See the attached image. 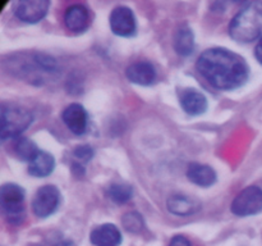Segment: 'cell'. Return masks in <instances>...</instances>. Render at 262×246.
<instances>
[{
    "instance_id": "6da1fadb",
    "label": "cell",
    "mask_w": 262,
    "mask_h": 246,
    "mask_svg": "<svg viewBox=\"0 0 262 246\" xmlns=\"http://www.w3.org/2000/svg\"><path fill=\"white\" fill-rule=\"evenodd\" d=\"M197 69L202 77L220 90L242 86L248 78L250 68L238 54L223 48L209 49L200 55Z\"/></svg>"
},
{
    "instance_id": "7a4b0ae2",
    "label": "cell",
    "mask_w": 262,
    "mask_h": 246,
    "mask_svg": "<svg viewBox=\"0 0 262 246\" xmlns=\"http://www.w3.org/2000/svg\"><path fill=\"white\" fill-rule=\"evenodd\" d=\"M229 33L238 43H251L262 35V3H248L229 26Z\"/></svg>"
},
{
    "instance_id": "3957f363",
    "label": "cell",
    "mask_w": 262,
    "mask_h": 246,
    "mask_svg": "<svg viewBox=\"0 0 262 246\" xmlns=\"http://www.w3.org/2000/svg\"><path fill=\"white\" fill-rule=\"evenodd\" d=\"M32 122L30 112L19 107H3L2 110V137L12 138L22 133Z\"/></svg>"
},
{
    "instance_id": "277c9868",
    "label": "cell",
    "mask_w": 262,
    "mask_h": 246,
    "mask_svg": "<svg viewBox=\"0 0 262 246\" xmlns=\"http://www.w3.org/2000/svg\"><path fill=\"white\" fill-rule=\"evenodd\" d=\"M2 205L4 209L5 214L9 217V220L12 223H19L23 218V201H25V191L22 187H19L15 183H7L3 184L2 192Z\"/></svg>"
},
{
    "instance_id": "5b68a950",
    "label": "cell",
    "mask_w": 262,
    "mask_h": 246,
    "mask_svg": "<svg viewBox=\"0 0 262 246\" xmlns=\"http://www.w3.org/2000/svg\"><path fill=\"white\" fill-rule=\"evenodd\" d=\"M262 210V190L250 186L241 191L232 202V213L238 217H248Z\"/></svg>"
},
{
    "instance_id": "8992f818",
    "label": "cell",
    "mask_w": 262,
    "mask_h": 246,
    "mask_svg": "<svg viewBox=\"0 0 262 246\" xmlns=\"http://www.w3.org/2000/svg\"><path fill=\"white\" fill-rule=\"evenodd\" d=\"M59 199H60V195H59L58 189L55 186L48 184V186L41 187L33 197V213L40 218L49 217L58 208Z\"/></svg>"
},
{
    "instance_id": "52a82bcc",
    "label": "cell",
    "mask_w": 262,
    "mask_h": 246,
    "mask_svg": "<svg viewBox=\"0 0 262 246\" xmlns=\"http://www.w3.org/2000/svg\"><path fill=\"white\" fill-rule=\"evenodd\" d=\"M110 28L118 36L128 37L136 32V18L128 7H117L110 14Z\"/></svg>"
},
{
    "instance_id": "ba28073f",
    "label": "cell",
    "mask_w": 262,
    "mask_h": 246,
    "mask_svg": "<svg viewBox=\"0 0 262 246\" xmlns=\"http://www.w3.org/2000/svg\"><path fill=\"white\" fill-rule=\"evenodd\" d=\"M50 3L45 0H23L14 7V13L18 19L27 23H36L46 15Z\"/></svg>"
},
{
    "instance_id": "9c48e42d",
    "label": "cell",
    "mask_w": 262,
    "mask_h": 246,
    "mask_svg": "<svg viewBox=\"0 0 262 246\" xmlns=\"http://www.w3.org/2000/svg\"><path fill=\"white\" fill-rule=\"evenodd\" d=\"M64 123L67 127L76 135H82L87 130V113L82 105L71 104L64 109L63 114Z\"/></svg>"
},
{
    "instance_id": "30bf717a",
    "label": "cell",
    "mask_w": 262,
    "mask_h": 246,
    "mask_svg": "<svg viewBox=\"0 0 262 246\" xmlns=\"http://www.w3.org/2000/svg\"><path fill=\"white\" fill-rule=\"evenodd\" d=\"M128 79L133 84L148 86L154 84L156 78L155 67L148 61H137V63L130 64L125 71Z\"/></svg>"
},
{
    "instance_id": "8fae6325",
    "label": "cell",
    "mask_w": 262,
    "mask_h": 246,
    "mask_svg": "<svg viewBox=\"0 0 262 246\" xmlns=\"http://www.w3.org/2000/svg\"><path fill=\"white\" fill-rule=\"evenodd\" d=\"M90 238L95 246H119L122 242L120 231L110 223L95 228Z\"/></svg>"
},
{
    "instance_id": "7c38bea8",
    "label": "cell",
    "mask_w": 262,
    "mask_h": 246,
    "mask_svg": "<svg viewBox=\"0 0 262 246\" xmlns=\"http://www.w3.org/2000/svg\"><path fill=\"white\" fill-rule=\"evenodd\" d=\"M89 10L81 4L69 7L64 14V23L69 30L74 31V32H81V31L86 30L89 26Z\"/></svg>"
},
{
    "instance_id": "4fadbf2b",
    "label": "cell",
    "mask_w": 262,
    "mask_h": 246,
    "mask_svg": "<svg viewBox=\"0 0 262 246\" xmlns=\"http://www.w3.org/2000/svg\"><path fill=\"white\" fill-rule=\"evenodd\" d=\"M187 177L189 181L201 187H209L216 182V172L206 164L191 163L187 169Z\"/></svg>"
},
{
    "instance_id": "5bb4252c",
    "label": "cell",
    "mask_w": 262,
    "mask_h": 246,
    "mask_svg": "<svg viewBox=\"0 0 262 246\" xmlns=\"http://www.w3.org/2000/svg\"><path fill=\"white\" fill-rule=\"evenodd\" d=\"M182 108L191 115H200L206 112L207 99L197 90H186L181 96Z\"/></svg>"
},
{
    "instance_id": "9a60e30c",
    "label": "cell",
    "mask_w": 262,
    "mask_h": 246,
    "mask_svg": "<svg viewBox=\"0 0 262 246\" xmlns=\"http://www.w3.org/2000/svg\"><path fill=\"white\" fill-rule=\"evenodd\" d=\"M169 212L173 214L181 215V217H188L193 214L199 209V202L192 197L186 196V195H171L166 201Z\"/></svg>"
},
{
    "instance_id": "2e32d148",
    "label": "cell",
    "mask_w": 262,
    "mask_h": 246,
    "mask_svg": "<svg viewBox=\"0 0 262 246\" xmlns=\"http://www.w3.org/2000/svg\"><path fill=\"white\" fill-rule=\"evenodd\" d=\"M55 159L46 151H38L37 155L30 161L28 172L35 177H46L54 171Z\"/></svg>"
},
{
    "instance_id": "e0dca14e",
    "label": "cell",
    "mask_w": 262,
    "mask_h": 246,
    "mask_svg": "<svg viewBox=\"0 0 262 246\" xmlns=\"http://www.w3.org/2000/svg\"><path fill=\"white\" fill-rule=\"evenodd\" d=\"M194 48V36L191 28L183 26L174 36V49L179 55H189Z\"/></svg>"
},
{
    "instance_id": "ac0fdd59",
    "label": "cell",
    "mask_w": 262,
    "mask_h": 246,
    "mask_svg": "<svg viewBox=\"0 0 262 246\" xmlns=\"http://www.w3.org/2000/svg\"><path fill=\"white\" fill-rule=\"evenodd\" d=\"M109 196L113 201L118 204L127 202L133 196V190L129 184L125 183H114L109 189Z\"/></svg>"
},
{
    "instance_id": "d6986e66",
    "label": "cell",
    "mask_w": 262,
    "mask_h": 246,
    "mask_svg": "<svg viewBox=\"0 0 262 246\" xmlns=\"http://www.w3.org/2000/svg\"><path fill=\"white\" fill-rule=\"evenodd\" d=\"M37 146L35 145V142H32L28 138H20L18 140V142L15 144V153L18 154L20 159L23 160L31 161L36 155L38 154Z\"/></svg>"
},
{
    "instance_id": "ffe728a7",
    "label": "cell",
    "mask_w": 262,
    "mask_h": 246,
    "mask_svg": "<svg viewBox=\"0 0 262 246\" xmlns=\"http://www.w3.org/2000/svg\"><path fill=\"white\" fill-rule=\"evenodd\" d=\"M123 224L130 232H137V231H140L142 228L143 220L138 213H128L123 218Z\"/></svg>"
},
{
    "instance_id": "44dd1931",
    "label": "cell",
    "mask_w": 262,
    "mask_h": 246,
    "mask_svg": "<svg viewBox=\"0 0 262 246\" xmlns=\"http://www.w3.org/2000/svg\"><path fill=\"white\" fill-rule=\"evenodd\" d=\"M74 155H76L77 158L82 159V160H89V159L94 155V151H92V149L89 148V146H79V148H77L76 151H74Z\"/></svg>"
},
{
    "instance_id": "7402d4cb",
    "label": "cell",
    "mask_w": 262,
    "mask_h": 246,
    "mask_svg": "<svg viewBox=\"0 0 262 246\" xmlns=\"http://www.w3.org/2000/svg\"><path fill=\"white\" fill-rule=\"evenodd\" d=\"M169 246H192L189 242L188 238H186L184 236H176V237L171 238Z\"/></svg>"
},
{
    "instance_id": "603a6c76",
    "label": "cell",
    "mask_w": 262,
    "mask_h": 246,
    "mask_svg": "<svg viewBox=\"0 0 262 246\" xmlns=\"http://www.w3.org/2000/svg\"><path fill=\"white\" fill-rule=\"evenodd\" d=\"M255 55L256 58H257V60L260 61V63H262V37L260 38V41H258L257 46H256Z\"/></svg>"
},
{
    "instance_id": "cb8c5ba5",
    "label": "cell",
    "mask_w": 262,
    "mask_h": 246,
    "mask_svg": "<svg viewBox=\"0 0 262 246\" xmlns=\"http://www.w3.org/2000/svg\"><path fill=\"white\" fill-rule=\"evenodd\" d=\"M58 246H74V243L71 242V241H63V242L59 243Z\"/></svg>"
}]
</instances>
